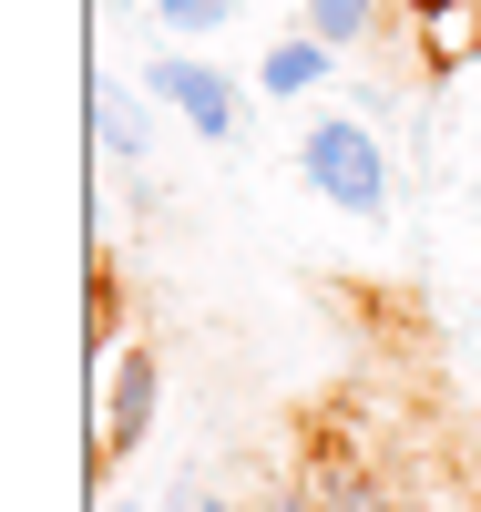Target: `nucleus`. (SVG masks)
<instances>
[{
    "mask_svg": "<svg viewBox=\"0 0 481 512\" xmlns=\"http://www.w3.org/2000/svg\"><path fill=\"white\" fill-rule=\"evenodd\" d=\"M297 185H308L318 205H338V216H389V144L369 134L359 113H318L308 134H297Z\"/></svg>",
    "mask_w": 481,
    "mask_h": 512,
    "instance_id": "nucleus-1",
    "label": "nucleus"
},
{
    "mask_svg": "<svg viewBox=\"0 0 481 512\" xmlns=\"http://www.w3.org/2000/svg\"><path fill=\"white\" fill-rule=\"evenodd\" d=\"M144 93H164V103L185 113L205 144H236V134H246V93H236L215 62H195V52H164V62L144 72Z\"/></svg>",
    "mask_w": 481,
    "mask_h": 512,
    "instance_id": "nucleus-2",
    "label": "nucleus"
},
{
    "mask_svg": "<svg viewBox=\"0 0 481 512\" xmlns=\"http://www.w3.org/2000/svg\"><path fill=\"white\" fill-rule=\"evenodd\" d=\"M144 431H154V349H123L103 390V451H144Z\"/></svg>",
    "mask_w": 481,
    "mask_h": 512,
    "instance_id": "nucleus-3",
    "label": "nucleus"
},
{
    "mask_svg": "<svg viewBox=\"0 0 481 512\" xmlns=\"http://www.w3.org/2000/svg\"><path fill=\"white\" fill-rule=\"evenodd\" d=\"M328 41L318 31H297V41H267V62H256V93H267V103H297V93H318V82H328Z\"/></svg>",
    "mask_w": 481,
    "mask_h": 512,
    "instance_id": "nucleus-4",
    "label": "nucleus"
},
{
    "mask_svg": "<svg viewBox=\"0 0 481 512\" xmlns=\"http://www.w3.org/2000/svg\"><path fill=\"white\" fill-rule=\"evenodd\" d=\"M308 31L328 41V52H369V41L389 31V0H308Z\"/></svg>",
    "mask_w": 481,
    "mask_h": 512,
    "instance_id": "nucleus-5",
    "label": "nucleus"
},
{
    "mask_svg": "<svg viewBox=\"0 0 481 512\" xmlns=\"http://www.w3.org/2000/svg\"><path fill=\"white\" fill-rule=\"evenodd\" d=\"M93 134H103V154H123V164L144 154V103L123 93V82H93Z\"/></svg>",
    "mask_w": 481,
    "mask_h": 512,
    "instance_id": "nucleus-6",
    "label": "nucleus"
},
{
    "mask_svg": "<svg viewBox=\"0 0 481 512\" xmlns=\"http://www.w3.org/2000/svg\"><path fill=\"white\" fill-rule=\"evenodd\" d=\"M226 11H236V0H154L164 31H226Z\"/></svg>",
    "mask_w": 481,
    "mask_h": 512,
    "instance_id": "nucleus-7",
    "label": "nucleus"
},
{
    "mask_svg": "<svg viewBox=\"0 0 481 512\" xmlns=\"http://www.w3.org/2000/svg\"><path fill=\"white\" fill-rule=\"evenodd\" d=\"M164 512H205V482H174V492H164Z\"/></svg>",
    "mask_w": 481,
    "mask_h": 512,
    "instance_id": "nucleus-8",
    "label": "nucleus"
},
{
    "mask_svg": "<svg viewBox=\"0 0 481 512\" xmlns=\"http://www.w3.org/2000/svg\"><path fill=\"white\" fill-rule=\"evenodd\" d=\"M410 11H420V21H461L471 0H410Z\"/></svg>",
    "mask_w": 481,
    "mask_h": 512,
    "instance_id": "nucleus-9",
    "label": "nucleus"
},
{
    "mask_svg": "<svg viewBox=\"0 0 481 512\" xmlns=\"http://www.w3.org/2000/svg\"><path fill=\"white\" fill-rule=\"evenodd\" d=\"M205 512H226V502H215V492H205Z\"/></svg>",
    "mask_w": 481,
    "mask_h": 512,
    "instance_id": "nucleus-10",
    "label": "nucleus"
}]
</instances>
